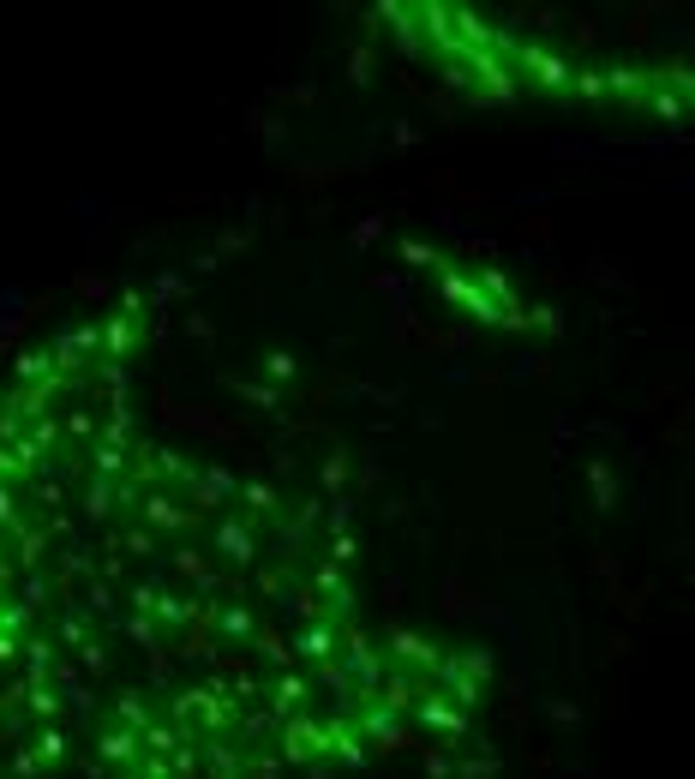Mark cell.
Here are the masks:
<instances>
[{
    "label": "cell",
    "mask_w": 695,
    "mask_h": 779,
    "mask_svg": "<svg viewBox=\"0 0 695 779\" xmlns=\"http://www.w3.org/2000/svg\"><path fill=\"white\" fill-rule=\"evenodd\" d=\"M348 522H354V498H336V504H324V534H348Z\"/></svg>",
    "instance_id": "7bdbcfd3"
},
{
    "label": "cell",
    "mask_w": 695,
    "mask_h": 779,
    "mask_svg": "<svg viewBox=\"0 0 695 779\" xmlns=\"http://www.w3.org/2000/svg\"><path fill=\"white\" fill-rule=\"evenodd\" d=\"M139 756H144V749H139V738H132V731L126 726H114V719H102V726H96V768H121V773H132V768H139Z\"/></svg>",
    "instance_id": "4fadbf2b"
},
{
    "label": "cell",
    "mask_w": 695,
    "mask_h": 779,
    "mask_svg": "<svg viewBox=\"0 0 695 779\" xmlns=\"http://www.w3.org/2000/svg\"><path fill=\"white\" fill-rule=\"evenodd\" d=\"M528 330L558 336V330H564V312H558V306H534V312H528Z\"/></svg>",
    "instance_id": "7dc6e473"
},
{
    "label": "cell",
    "mask_w": 695,
    "mask_h": 779,
    "mask_svg": "<svg viewBox=\"0 0 695 779\" xmlns=\"http://www.w3.org/2000/svg\"><path fill=\"white\" fill-rule=\"evenodd\" d=\"M109 629H121V636H126V642H139L144 654H151V648H168V642L156 636V624H151V617H132V612H121Z\"/></svg>",
    "instance_id": "f546056e"
},
{
    "label": "cell",
    "mask_w": 695,
    "mask_h": 779,
    "mask_svg": "<svg viewBox=\"0 0 695 779\" xmlns=\"http://www.w3.org/2000/svg\"><path fill=\"white\" fill-rule=\"evenodd\" d=\"M132 522H144L156 540H174V546H181L192 527H198L192 504H186V498H174L168 486H151V492H144V498H139V516H132Z\"/></svg>",
    "instance_id": "8992f818"
},
{
    "label": "cell",
    "mask_w": 695,
    "mask_h": 779,
    "mask_svg": "<svg viewBox=\"0 0 695 779\" xmlns=\"http://www.w3.org/2000/svg\"><path fill=\"white\" fill-rule=\"evenodd\" d=\"M156 719H162V708L144 696V689H114V726H126L132 738H139V731L156 726Z\"/></svg>",
    "instance_id": "44dd1931"
},
{
    "label": "cell",
    "mask_w": 695,
    "mask_h": 779,
    "mask_svg": "<svg viewBox=\"0 0 695 779\" xmlns=\"http://www.w3.org/2000/svg\"><path fill=\"white\" fill-rule=\"evenodd\" d=\"M348 79L354 84H372V49H354L348 54Z\"/></svg>",
    "instance_id": "f907efd6"
},
{
    "label": "cell",
    "mask_w": 695,
    "mask_h": 779,
    "mask_svg": "<svg viewBox=\"0 0 695 779\" xmlns=\"http://www.w3.org/2000/svg\"><path fill=\"white\" fill-rule=\"evenodd\" d=\"M0 779H7V773H0Z\"/></svg>",
    "instance_id": "680465c9"
},
{
    "label": "cell",
    "mask_w": 695,
    "mask_h": 779,
    "mask_svg": "<svg viewBox=\"0 0 695 779\" xmlns=\"http://www.w3.org/2000/svg\"><path fill=\"white\" fill-rule=\"evenodd\" d=\"M390 666L413 672V678H426V672L438 666V648L426 636H413V629H390Z\"/></svg>",
    "instance_id": "e0dca14e"
},
{
    "label": "cell",
    "mask_w": 695,
    "mask_h": 779,
    "mask_svg": "<svg viewBox=\"0 0 695 779\" xmlns=\"http://www.w3.org/2000/svg\"><path fill=\"white\" fill-rule=\"evenodd\" d=\"M198 779H246V756L228 738H204L198 744Z\"/></svg>",
    "instance_id": "ac0fdd59"
},
{
    "label": "cell",
    "mask_w": 695,
    "mask_h": 779,
    "mask_svg": "<svg viewBox=\"0 0 695 779\" xmlns=\"http://www.w3.org/2000/svg\"><path fill=\"white\" fill-rule=\"evenodd\" d=\"M246 504V522H276V510H283V492L270 486V480H241V492H234Z\"/></svg>",
    "instance_id": "cb8c5ba5"
},
{
    "label": "cell",
    "mask_w": 695,
    "mask_h": 779,
    "mask_svg": "<svg viewBox=\"0 0 695 779\" xmlns=\"http://www.w3.org/2000/svg\"><path fill=\"white\" fill-rule=\"evenodd\" d=\"M378 228H384V216H366V223L354 228V246H372V240H378Z\"/></svg>",
    "instance_id": "f5cc1de1"
},
{
    "label": "cell",
    "mask_w": 695,
    "mask_h": 779,
    "mask_svg": "<svg viewBox=\"0 0 695 779\" xmlns=\"http://www.w3.org/2000/svg\"><path fill=\"white\" fill-rule=\"evenodd\" d=\"M246 779H283V761H276V749H253V756H246Z\"/></svg>",
    "instance_id": "ee69618b"
},
{
    "label": "cell",
    "mask_w": 695,
    "mask_h": 779,
    "mask_svg": "<svg viewBox=\"0 0 695 779\" xmlns=\"http://www.w3.org/2000/svg\"><path fill=\"white\" fill-rule=\"evenodd\" d=\"M324 557H330L336 570H348L354 557H360V540H354V534H336V540H330V552H324Z\"/></svg>",
    "instance_id": "c3c4849f"
},
{
    "label": "cell",
    "mask_w": 695,
    "mask_h": 779,
    "mask_svg": "<svg viewBox=\"0 0 695 779\" xmlns=\"http://www.w3.org/2000/svg\"><path fill=\"white\" fill-rule=\"evenodd\" d=\"M72 504H79V522L84 527H114V522H121V510H114V486H109V480H96V474L79 480Z\"/></svg>",
    "instance_id": "5bb4252c"
},
{
    "label": "cell",
    "mask_w": 695,
    "mask_h": 779,
    "mask_svg": "<svg viewBox=\"0 0 695 779\" xmlns=\"http://www.w3.org/2000/svg\"><path fill=\"white\" fill-rule=\"evenodd\" d=\"M408 726L426 731V738H432V749H450V756H462L468 738H474V719L456 714L426 678H420V696H413V708H408Z\"/></svg>",
    "instance_id": "6da1fadb"
},
{
    "label": "cell",
    "mask_w": 695,
    "mask_h": 779,
    "mask_svg": "<svg viewBox=\"0 0 695 779\" xmlns=\"http://www.w3.org/2000/svg\"><path fill=\"white\" fill-rule=\"evenodd\" d=\"M450 779H498V761L492 756H456V773Z\"/></svg>",
    "instance_id": "b9f144b4"
},
{
    "label": "cell",
    "mask_w": 695,
    "mask_h": 779,
    "mask_svg": "<svg viewBox=\"0 0 695 779\" xmlns=\"http://www.w3.org/2000/svg\"><path fill=\"white\" fill-rule=\"evenodd\" d=\"M246 659H253L264 678H276V672H300V666H294V654H288V636H276L270 624H258V636H253V648H246Z\"/></svg>",
    "instance_id": "d6986e66"
},
{
    "label": "cell",
    "mask_w": 695,
    "mask_h": 779,
    "mask_svg": "<svg viewBox=\"0 0 695 779\" xmlns=\"http://www.w3.org/2000/svg\"><path fill=\"white\" fill-rule=\"evenodd\" d=\"M300 773H306V779H336V768H330V761H306Z\"/></svg>",
    "instance_id": "11a10c76"
},
{
    "label": "cell",
    "mask_w": 695,
    "mask_h": 779,
    "mask_svg": "<svg viewBox=\"0 0 695 779\" xmlns=\"http://www.w3.org/2000/svg\"><path fill=\"white\" fill-rule=\"evenodd\" d=\"M0 408H7V385H0Z\"/></svg>",
    "instance_id": "9f6ffc18"
},
{
    "label": "cell",
    "mask_w": 695,
    "mask_h": 779,
    "mask_svg": "<svg viewBox=\"0 0 695 779\" xmlns=\"http://www.w3.org/2000/svg\"><path fill=\"white\" fill-rule=\"evenodd\" d=\"M510 72H522L528 91L564 102V96H570V72H575V66H570L558 49H545V42H510Z\"/></svg>",
    "instance_id": "277c9868"
},
{
    "label": "cell",
    "mask_w": 695,
    "mask_h": 779,
    "mask_svg": "<svg viewBox=\"0 0 695 779\" xmlns=\"http://www.w3.org/2000/svg\"><path fill=\"white\" fill-rule=\"evenodd\" d=\"M96 336H102V360H132L139 355V342H144V325L139 318H126V312H109V318H96Z\"/></svg>",
    "instance_id": "9a60e30c"
},
{
    "label": "cell",
    "mask_w": 695,
    "mask_h": 779,
    "mask_svg": "<svg viewBox=\"0 0 695 779\" xmlns=\"http://www.w3.org/2000/svg\"><path fill=\"white\" fill-rule=\"evenodd\" d=\"M605 72V96L612 102H624V109H642V96L654 91V66H600Z\"/></svg>",
    "instance_id": "2e32d148"
},
{
    "label": "cell",
    "mask_w": 695,
    "mask_h": 779,
    "mask_svg": "<svg viewBox=\"0 0 695 779\" xmlns=\"http://www.w3.org/2000/svg\"><path fill=\"white\" fill-rule=\"evenodd\" d=\"M24 744L37 749L42 773H61V768H72V756H79V738H72V726H31V731H24Z\"/></svg>",
    "instance_id": "7c38bea8"
},
{
    "label": "cell",
    "mask_w": 695,
    "mask_h": 779,
    "mask_svg": "<svg viewBox=\"0 0 695 779\" xmlns=\"http://www.w3.org/2000/svg\"><path fill=\"white\" fill-rule=\"evenodd\" d=\"M168 773H174V779H198V744H181V749H174V756H168Z\"/></svg>",
    "instance_id": "bcb514c9"
},
{
    "label": "cell",
    "mask_w": 695,
    "mask_h": 779,
    "mask_svg": "<svg viewBox=\"0 0 695 779\" xmlns=\"http://www.w3.org/2000/svg\"><path fill=\"white\" fill-rule=\"evenodd\" d=\"M336 648H343V624L336 617H313V624H300L288 636V654H294V666H324V659H336Z\"/></svg>",
    "instance_id": "30bf717a"
},
{
    "label": "cell",
    "mask_w": 695,
    "mask_h": 779,
    "mask_svg": "<svg viewBox=\"0 0 695 779\" xmlns=\"http://www.w3.org/2000/svg\"><path fill=\"white\" fill-rule=\"evenodd\" d=\"M413 696H420V678H413V672H402V666H384V684H378V708H384V714H402V719H408Z\"/></svg>",
    "instance_id": "7402d4cb"
},
{
    "label": "cell",
    "mask_w": 695,
    "mask_h": 779,
    "mask_svg": "<svg viewBox=\"0 0 695 779\" xmlns=\"http://www.w3.org/2000/svg\"><path fill=\"white\" fill-rule=\"evenodd\" d=\"M12 606H24V612H42V606H49V599H54V582H49V570H24V576L19 582H12Z\"/></svg>",
    "instance_id": "4316f807"
},
{
    "label": "cell",
    "mask_w": 695,
    "mask_h": 779,
    "mask_svg": "<svg viewBox=\"0 0 695 779\" xmlns=\"http://www.w3.org/2000/svg\"><path fill=\"white\" fill-rule=\"evenodd\" d=\"M31 726H67V708H61V696H54V684L42 678V684H24V708H19Z\"/></svg>",
    "instance_id": "603a6c76"
},
{
    "label": "cell",
    "mask_w": 695,
    "mask_h": 779,
    "mask_svg": "<svg viewBox=\"0 0 695 779\" xmlns=\"http://www.w3.org/2000/svg\"><path fill=\"white\" fill-rule=\"evenodd\" d=\"M420 768H426V779H450L456 773V756H450V749H426Z\"/></svg>",
    "instance_id": "681fc988"
},
{
    "label": "cell",
    "mask_w": 695,
    "mask_h": 779,
    "mask_svg": "<svg viewBox=\"0 0 695 779\" xmlns=\"http://www.w3.org/2000/svg\"><path fill=\"white\" fill-rule=\"evenodd\" d=\"M642 114H654V121H665V126H684L689 121V96H677L672 84L654 79V91L642 96Z\"/></svg>",
    "instance_id": "d4e9b609"
},
{
    "label": "cell",
    "mask_w": 695,
    "mask_h": 779,
    "mask_svg": "<svg viewBox=\"0 0 695 779\" xmlns=\"http://www.w3.org/2000/svg\"><path fill=\"white\" fill-rule=\"evenodd\" d=\"M306 594H313L324 606V617H336V624L354 617V582H348V570L330 564V557H318V564L306 570Z\"/></svg>",
    "instance_id": "ba28073f"
},
{
    "label": "cell",
    "mask_w": 695,
    "mask_h": 779,
    "mask_svg": "<svg viewBox=\"0 0 695 779\" xmlns=\"http://www.w3.org/2000/svg\"><path fill=\"white\" fill-rule=\"evenodd\" d=\"M19 648H24V642H19V636H7V629H0V672H12V666H19Z\"/></svg>",
    "instance_id": "816d5d0a"
},
{
    "label": "cell",
    "mask_w": 695,
    "mask_h": 779,
    "mask_svg": "<svg viewBox=\"0 0 695 779\" xmlns=\"http://www.w3.org/2000/svg\"><path fill=\"white\" fill-rule=\"evenodd\" d=\"M144 659H151V701H162L174 684H181V678H174V654L168 648H151Z\"/></svg>",
    "instance_id": "d6a6232c"
},
{
    "label": "cell",
    "mask_w": 695,
    "mask_h": 779,
    "mask_svg": "<svg viewBox=\"0 0 695 779\" xmlns=\"http://www.w3.org/2000/svg\"><path fill=\"white\" fill-rule=\"evenodd\" d=\"M276 761H283V773H300L306 761H324V714H288L283 731H276Z\"/></svg>",
    "instance_id": "5b68a950"
},
{
    "label": "cell",
    "mask_w": 695,
    "mask_h": 779,
    "mask_svg": "<svg viewBox=\"0 0 695 779\" xmlns=\"http://www.w3.org/2000/svg\"><path fill=\"white\" fill-rule=\"evenodd\" d=\"M91 642V624H84L79 606H61V624H54V648H84Z\"/></svg>",
    "instance_id": "4dcf8cb0"
},
{
    "label": "cell",
    "mask_w": 695,
    "mask_h": 779,
    "mask_svg": "<svg viewBox=\"0 0 695 779\" xmlns=\"http://www.w3.org/2000/svg\"><path fill=\"white\" fill-rule=\"evenodd\" d=\"M211 564L222 570V576H253L258 570V527L241 516V510H222L216 527H211Z\"/></svg>",
    "instance_id": "3957f363"
},
{
    "label": "cell",
    "mask_w": 695,
    "mask_h": 779,
    "mask_svg": "<svg viewBox=\"0 0 695 779\" xmlns=\"http://www.w3.org/2000/svg\"><path fill=\"white\" fill-rule=\"evenodd\" d=\"M12 779H42V761H37V749L31 744H12Z\"/></svg>",
    "instance_id": "f6af8a7d"
},
{
    "label": "cell",
    "mask_w": 695,
    "mask_h": 779,
    "mask_svg": "<svg viewBox=\"0 0 695 779\" xmlns=\"http://www.w3.org/2000/svg\"><path fill=\"white\" fill-rule=\"evenodd\" d=\"M336 666L348 672L354 701H360V708H366V701H378V684H384V666H390V659H384V648L360 629V617H348V624H343V648H336Z\"/></svg>",
    "instance_id": "7a4b0ae2"
},
{
    "label": "cell",
    "mask_w": 695,
    "mask_h": 779,
    "mask_svg": "<svg viewBox=\"0 0 695 779\" xmlns=\"http://www.w3.org/2000/svg\"><path fill=\"white\" fill-rule=\"evenodd\" d=\"M109 666H114V659H109V648H102V642L91 636V642H84V648H79V672H84V678H109Z\"/></svg>",
    "instance_id": "d590c367"
},
{
    "label": "cell",
    "mask_w": 695,
    "mask_h": 779,
    "mask_svg": "<svg viewBox=\"0 0 695 779\" xmlns=\"http://www.w3.org/2000/svg\"><path fill=\"white\" fill-rule=\"evenodd\" d=\"M151 624H156L162 642H181V636H192V629L204 624V599H192V594H181V587L168 582L156 594V606H151Z\"/></svg>",
    "instance_id": "52a82bcc"
},
{
    "label": "cell",
    "mask_w": 695,
    "mask_h": 779,
    "mask_svg": "<svg viewBox=\"0 0 695 779\" xmlns=\"http://www.w3.org/2000/svg\"><path fill=\"white\" fill-rule=\"evenodd\" d=\"M79 294H84V300H102V294H109V283H102V276H79Z\"/></svg>",
    "instance_id": "db71d44e"
},
{
    "label": "cell",
    "mask_w": 695,
    "mask_h": 779,
    "mask_svg": "<svg viewBox=\"0 0 695 779\" xmlns=\"http://www.w3.org/2000/svg\"><path fill=\"white\" fill-rule=\"evenodd\" d=\"M456 666H462L468 672V678H474V684H492V648H468V654H456Z\"/></svg>",
    "instance_id": "74e56055"
},
{
    "label": "cell",
    "mask_w": 695,
    "mask_h": 779,
    "mask_svg": "<svg viewBox=\"0 0 695 779\" xmlns=\"http://www.w3.org/2000/svg\"><path fill=\"white\" fill-rule=\"evenodd\" d=\"M121 779H144V773H121Z\"/></svg>",
    "instance_id": "6f0895ef"
},
{
    "label": "cell",
    "mask_w": 695,
    "mask_h": 779,
    "mask_svg": "<svg viewBox=\"0 0 695 779\" xmlns=\"http://www.w3.org/2000/svg\"><path fill=\"white\" fill-rule=\"evenodd\" d=\"M24 438H31V444H37L42 455H49V462H54V455H61V420H54V414L31 420V426H24Z\"/></svg>",
    "instance_id": "836d02e7"
},
{
    "label": "cell",
    "mask_w": 695,
    "mask_h": 779,
    "mask_svg": "<svg viewBox=\"0 0 695 779\" xmlns=\"http://www.w3.org/2000/svg\"><path fill=\"white\" fill-rule=\"evenodd\" d=\"M222 385H228L234 396H246V402H258V408H283V396H276L270 385H253V378H241V372H228Z\"/></svg>",
    "instance_id": "e575fe53"
},
{
    "label": "cell",
    "mask_w": 695,
    "mask_h": 779,
    "mask_svg": "<svg viewBox=\"0 0 695 779\" xmlns=\"http://www.w3.org/2000/svg\"><path fill=\"white\" fill-rule=\"evenodd\" d=\"M264 372H270V390H276V385H294V372H300V360H294L288 348H276V355H264Z\"/></svg>",
    "instance_id": "f35d334b"
},
{
    "label": "cell",
    "mask_w": 695,
    "mask_h": 779,
    "mask_svg": "<svg viewBox=\"0 0 695 779\" xmlns=\"http://www.w3.org/2000/svg\"><path fill=\"white\" fill-rule=\"evenodd\" d=\"M313 678L306 672H276V678H264V708H270L276 719H288V714H306L313 708Z\"/></svg>",
    "instance_id": "8fae6325"
},
{
    "label": "cell",
    "mask_w": 695,
    "mask_h": 779,
    "mask_svg": "<svg viewBox=\"0 0 695 779\" xmlns=\"http://www.w3.org/2000/svg\"><path fill=\"white\" fill-rule=\"evenodd\" d=\"M49 378H54L49 348H24V355H12V385L7 390H31V385H49Z\"/></svg>",
    "instance_id": "484cf974"
},
{
    "label": "cell",
    "mask_w": 695,
    "mask_h": 779,
    "mask_svg": "<svg viewBox=\"0 0 695 779\" xmlns=\"http://www.w3.org/2000/svg\"><path fill=\"white\" fill-rule=\"evenodd\" d=\"M587 480H594V492H600V510H612L617 504V480H612V468H605L600 455L587 462Z\"/></svg>",
    "instance_id": "60d3db41"
},
{
    "label": "cell",
    "mask_w": 695,
    "mask_h": 779,
    "mask_svg": "<svg viewBox=\"0 0 695 779\" xmlns=\"http://www.w3.org/2000/svg\"><path fill=\"white\" fill-rule=\"evenodd\" d=\"M318 486L343 498V486H348V455H343V450H336V455H324V474H318Z\"/></svg>",
    "instance_id": "ab89813d"
},
{
    "label": "cell",
    "mask_w": 695,
    "mask_h": 779,
    "mask_svg": "<svg viewBox=\"0 0 695 779\" xmlns=\"http://www.w3.org/2000/svg\"><path fill=\"white\" fill-rule=\"evenodd\" d=\"M109 540H114V552H121L126 564H156V557H162V540L144 522H121Z\"/></svg>",
    "instance_id": "ffe728a7"
},
{
    "label": "cell",
    "mask_w": 695,
    "mask_h": 779,
    "mask_svg": "<svg viewBox=\"0 0 695 779\" xmlns=\"http://www.w3.org/2000/svg\"><path fill=\"white\" fill-rule=\"evenodd\" d=\"M24 522H31V516H24V492L19 486H0V540H12Z\"/></svg>",
    "instance_id": "1f68e13d"
},
{
    "label": "cell",
    "mask_w": 695,
    "mask_h": 779,
    "mask_svg": "<svg viewBox=\"0 0 695 779\" xmlns=\"http://www.w3.org/2000/svg\"><path fill=\"white\" fill-rule=\"evenodd\" d=\"M354 731H360V744H372V749H384V756H396V749H413V726L402 714H384L378 701H366L360 714L348 719Z\"/></svg>",
    "instance_id": "9c48e42d"
},
{
    "label": "cell",
    "mask_w": 695,
    "mask_h": 779,
    "mask_svg": "<svg viewBox=\"0 0 695 779\" xmlns=\"http://www.w3.org/2000/svg\"><path fill=\"white\" fill-rule=\"evenodd\" d=\"M72 606H79L84 617H102V624H114V617H121V594H114L109 582H96V576H91V582L79 587V599H72Z\"/></svg>",
    "instance_id": "83f0119b"
},
{
    "label": "cell",
    "mask_w": 695,
    "mask_h": 779,
    "mask_svg": "<svg viewBox=\"0 0 695 779\" xmlns=\"http://www.w3.org/2000/svg\"><path fill=\"white\" fill-rule=\"evenodd\" d=\"M570 96H582V102H594V109H605V102H612V96H605V72H600V66H575V72H570Z\"/></svg>",
    "instance_id": "f1b7e54d"
},
{
    "label": "cell",
    "mask_w": 695,
    "mask_h": 779,
    "mask_svg": "<svg viewBox=\"0 0 695 779\" xmlns=\"http://www.w3.org/2000/svg\"><path fill=\"white\" fill-rule=\"evenodd\" d=\"M402 258L413 264V270H450V258H443L438 246H426V240H402Z\"/></svg>",
    "instance_id": "8d00e7d4"
}]
</instances>
